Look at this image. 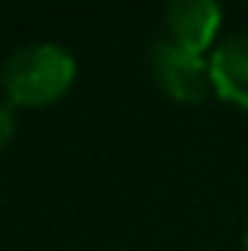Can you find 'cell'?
<instances>
[{
    "mask_svg": "<svg viewBox=\"0 0 248 251\" xmlns=\"http://www.w3.org/2000/svg\"><path fill=\"white\" fill-rule=\"evenodd\" d=\"M76 61L54 42L16 48L3 64V89L13 105H48L74 83Z\"/></svg>",
    "mask_w": 248,
    "mask_h": 251,
    "instance_id": "cell-1",
    "label": "cell"
},
{
    "mask_svg": "<svg viewBox=\"0 0 248 251\" xmlns=\"http://www.w3.org/2000/svg\"><path fill=\"white\" fill-rule=\"evenodd\" d=\"M149 64H153L156 83L175 99V102H204L207 92H210V64H204L200 54H191V51L172 45L169 38L153 45V54H149Z\"/></svg>",
    "mask_w": 248,
    "mask_h": 251,
    "instance_id": "cell-2",
    "label": "cell"
},
{
    "mask_svg": "<svg viewBox=\"0 0 248 251\" xmlns=\"http://www.w3.org/2000/svg\"><path fill=\"white\" fill-rule=\"evenodd\" d=\"M220 19H223V10L213 0H175L166 6L169 42L191 54H200L210 48L220 29Z\"/></svg>",
    "mask_w": 248,
    "mask_h": 251,
    "instance_id": "cell-3",
    "label": "cell"
},
{
    "mask_svg": "<svg viewBox=\"0 0 248 251\" xmlns=\"http://www.w3.org/2000/svg\"><path fill=\"white\" fill-rule=\"evenodd\" d=\"M210 83L226 102L248 108V32L229 35L210 54Z\"/></svg>",
    "mask_w": 248,
    "mask_h": 251,
    "instance_id": "cell-4",
    "label": "cell"
},
{
    "mask_svg": "<svg viewBox=\"0 0 248 251\" xmlns=\"http://www.w3.org/2000/svg\"><path fill=\"white\" fill-rule=\"evenodd\" d=\"M13 124H16V121H13V108L0 102V150L10 143V137H13Z\"/></svg>",
    "mask_w": 248,
    "mask_h": 251,
    "instance_id": "cell-5",
    "label": "cell"
},
{
    "mask_svg": "<svg viewBox=\"0 0 248 251\" xmlns=\"http://www.w3.org/2000/svg\"><path fill=\"white\" fill-rule=\"evenodd\" d=\"M245 248H248V229H245Z\"/></svg>",
    "mask_w": 248,
    "mask_h": 251,
    "instance_id": "cell-6",
    "label": "cell"
}]
</instances>
